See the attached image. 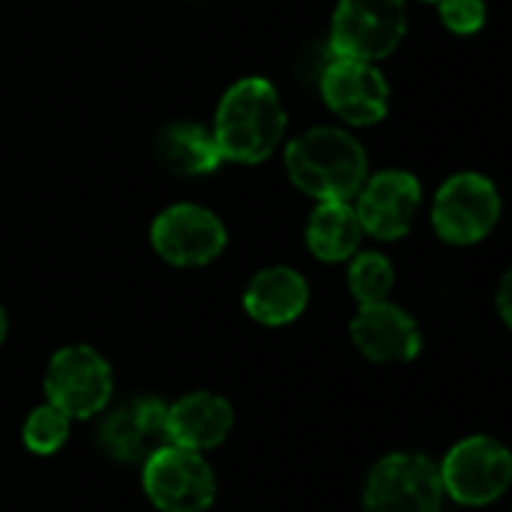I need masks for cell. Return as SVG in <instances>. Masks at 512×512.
I'll return each mask as SVG.
<instances>
[{"instance_id": "6da1fadb", "label": "cell", "mask_w": 512, "mask_h": 512, "mask_svg": "<svg viewBox=\"0 0 512 512\" xmlns=\"http://www.w3.org/2000/svg\"><path fill=\"white\" fill-rule=\"evenodd\" d=\"M291 183L318 201H351L369 177L363 144L336 126H315L285 150Z\"/></svg>"}, {"instance_id": "7a4b0ae2", "label": "cell", "mask_w": 512, "mask_h": 512, "mask_svg": "<svg viewBox=\"0 0 512 512\" xmlns=\"http://www.w3.org/2000/svg\"><path fill=\"white\" fill-rule=\"evenodd\" d=\"M285 132V108L279 93L264 78H243L222 96L216 108L213 138L222 159L258 165L264 162Z\"/></svg>"}, {"instance_id": "3957f363", "label": "cell", "mask_w": 512, "mask_h": 512, "mask_svg": "<svg viewBox=\"0 0 512 512\" xmlns=\"http://www.w3.org/2000/svg\"><path fill=\"white\" fill-rule=\"evenodd\" d=\"M405 27V0H339L330 21V51L333 57L375 63L399 48Z\"/></svg>"}, {"instance_id": "277c9868", "label": "cell", "mask_w": 512, "mask_h": 512, "mask_svg": "<svg viewBox=\"0 0 512 512\" xmlns=\"http://www.w3.org/2000/svg\"><path fill=\"white\" fill-rule=\"evenodd\" d=\"M444 498L441 468L417 453L381 459L366 483V512H438Z\"/></svg>"}, {"instance_id": "5b68a950", "label": "cell", "mask_w": 512, "mask_h": 512, "mask_svg": "<svg viewBox=\"0 0 512 512\" xmlns=\"http://www.w3.org/2000/svg\"><path fill=\"white\" fill-rule=\"evenodd\" d=\"M111 366L87 345H69L48 360L45 396L69 420H87L99 414L111 399Z\"/></svg>"}, {"instance_id": "8992f818", "label": "cell", "mask_w": 512, "mask_h": 512, "mask_svg": "<svg viewBox=\"0 0 512 512\" xmlns=\"http://www.w3.org/2000/svg\"><path fill=\"white\" fill-rule=\"evenodd\" d=\"M144 492L162 512H204L216 498V477L201 453L165 444L144 462Z\"/></svg>"}, {"instance_id": "52a82bcc", "label": "cell", "mask_w": 512, "mask_h": 512, "mask_svg": "<svg viewBox=\"0 0 512 512\" xmlns=\"http://www.w3.org/2000/svg\"><path fill=\"white\" fill-rule=\"evenodd\" d=\"M510 480L512 459L507 447L486 435L459 441L441 465L444 492H450L459 504L468 507L498 501L507 492Z\"/></svg>"}, {"instance_id": "ba28073f", "label": "cell", "mask_w": 512, "mask_h": 512, "mask_svg": "<svg viewBox=\"0 0 512 512\" xmlns=\"http://www.w3.org/2000/svg\"><path fill=\"white\" fill-rule=\"evenodd\" d=\"M501 216V195L495 183L483 174H456L450 177L432 207V225L441 240L468 246L480 243Z\"/></svg>"}, {"instance_id": "9c48e42d", "label": "cell", "mask_w": 512, "mask_h": 512, "mask_svg": "<svg viewBox=\"0 0 512 512\" xmlns=\"http://www.w3.org/2000/svg\"><path fill=\"white\" fill-rule=\"evenodd\" d=\"M153 249L174 267H204L222 255L228 243L225 225L198 204H174L162 210L150 228Z\"/></svg>"}, {"instance_id": "30bf717a", "label": "cell", "mask_w": 512, "mask_h": 512, "mask_svg": "<svg viewBox=\"0 0 512 512\" xmlns=\"http://www.w3.org/2000/svg\"><path fill=\"white\" fill-rule=\"evenodd\" d=\"M321 96L333 114L354 126H372L384 120L390 105L387 78L366 60L333 57L321 72Z\"/></svg>"}, {"instance_id": "8fae6325", "label": "cell", "mask_w": 512, "mask_h": 512, "mask_svg": "<svg viewBox=\"0 0 512 512\" xmlns=\"http://www.w3.org/2000/svg\"><path fill=\"white\" fill-rule=\"evenodd\" d=\"M420 207V180L408 171H381L366 177L357 192V219L360 228L378 240H399L411 231Z\"/></svg>"}, {"instance_id": "7c38bea8", "label": "cell", "mask_w": 512, "mask_h": 512, "mask_svg": "<svg viewBox=\"0 0 512 512\" xmlns=\"http://www.w3.org/2000/svg\"><path fill=\"white\" fill-rule=\"evenodd\" d=\"M165 417H168V405L162 399L135 396L108 414V420L99 429V441L117 462L144 465L156 450L168 444Z\"/></svg>"}, {"instance_id": "4fadbf2b", "label": "cell", "mask_w": 512, "mask_h": 512, "mask_svg": "<svg viewBox=\"0 0 512 512\" xmlns=\"http://www.w3.org/2000/svg\"><path fill=\"white\" fill-rule=\"evenodd\" d=\"M351 339L363 357L375 363H408L420 354V330L408 312L393 303L360 306L351 321Z\"/></svg>"}, {"instance_id": "5bb4252c", "label": "cell", "mask_w": 512, "mask_h": 512, "mask_svg": "<svg viewBox=\"0 0 512 512\" xmlns=\"http://www.w3.org/2000/svg\"><path fill=\"white\" fill-rule=\"evenodd\" d=\"M234 426V411L222 396L213 393H192L168 408L165 429L168 444L186 447V450H210L219 447Z\"/></svg>"}, {"instance_id": "9a60e30c", "label": "cell", "mask_w": 512, "mask_h": 512, "mask_svg": "<svg viewBox=\"0 0 512 512\" xmlns=\"http://www.w3.org/2000/svg\"><path fill=\"white\" fill-rule=\"evenodd\" d=\"M306 303H309V285L291 267H267V270H261L249 282V288L243 294L246 312L258 324H267V327L291 324L294 318L303 315Z\"/></svg>"}, {"instance_id": "2e32d148", "label": "cell", "mask_w": 512, "mask_h": 512, "mask_svg": "<svg viewBox=\"0 0 512 512\" xmlns=\"http://www.w3.org/2000/svg\"><path fill=\"white\" fill-rule=\"evenodd\" d=\"M156 159L183 177H198L210 174L219 168L222 153L210 129L198 123H168L156 135Z\"/></svg>"}, {"instance_id": "e0dca14e", "label": "cell", "mask_w": 512, "mask_h": 512, "mask_svg": "<svg viewBox=\"0 0 512 512\" xmlns=\"http://www.w3.org/2000/svg\"><path fill=\"white\" fill-rule=\"evenodd\" d=\"M363 228L351 201H321L306 225V243L321 261H348L360 246Z\"/></svg>"}, {"instance_id": "ac0fdd59", "label": "cell", "mask_w": 512, "mask_h": 512, "mask_svg": "<svg viewBox=\"0 0 512 512\" xmlns=\"http://www.w3.org/2000/svg\"><path fill=\"white\" fill-rule=\"evenodd\" d=\"M393 282H396L393 264L381 252H363L348 267V285L351 294L360 300V306L384 303L387 294L393 291Z\"/></svg>"}, {"instance_id": "d6986e66", "label": "cell", "mask_w": 512, "mask_h": 512, "mask_svg": "<svg viewBox=\"0 0 512 512\" xmlns=\"http://www.w3.org/2000/svg\"><path fill=\"white\" fill-rule=\"evenodd\" d=\"M66 438H69V417L54 405L36 408L24 423V447L30 453L51 456L66 444Z\"/></svg>"}, {"instance_id": "ffe728a7", "label": "cell", "mask_w": 512, "mask_h": 512, "mask_svg": "<svg viewBox=\"0 0 512 512\" xmlns=\"http://www.w3.org/2000/svg\"><path fill=\"white\" fill-rule=\"evenodd\" d=\"M441 21L453 33H477L486 24V3L483 0H438Z\"/></svg>"}, {"instance_id": "44dd1931", "label": "cell", "mask_w": 512, "mask_h": 512, "mask_svg": "<svg viewBox=\"0 0 512 512\" xmlns=\"http://www.w3.org/2000/svg\"><path fill=\"white\" fill-rule=\"evenodd\" d=\"M510 285H512V279H510V273L504 276V282H501V294H498V306H501V318L510 324L512 321V309H510Z\"/></svg>"}, {"instance_id": "7402d4cb", "label": "cell", "mask_w": 512, "mask_h": 512, "mask_svg": "<svg viewBox=\"0 0 512 512\" xmlns=\"http://www.w3.org/2000/svg\"><path fill=\"white\" fill-rule=\"evenodd\" d=\"M6 330H9V324H6V312L0 309V345H3V339H6Z\"/></svg>"}, {"instance_id": "603a6c76", "label": "cell", "mask_w": 512, "mask_h": 512, "mask_svg": "<svg viewBox=\"0 0 512 512\" xmlns=\"http://www.w3.org/2000/svg\"><path fill=\"white\" fill-rule=\"evenodd\" d=\"M426 3H438V0H426Z\"/></svg>"}]
</instances>
